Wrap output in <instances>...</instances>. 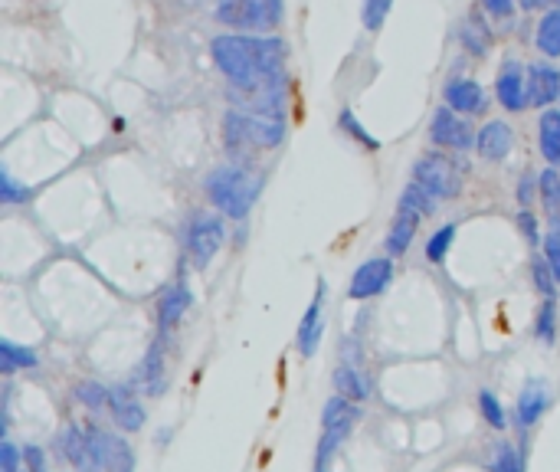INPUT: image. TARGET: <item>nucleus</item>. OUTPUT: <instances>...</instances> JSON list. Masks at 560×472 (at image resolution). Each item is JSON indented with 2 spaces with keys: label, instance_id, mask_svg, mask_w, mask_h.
I'll use <instances>...</instances> for the list:
<instances>
[{
  "label": "nucleus",
  "instance_id": "1",
  "mask_svg": "<svg viewBox=\"0 0 560 472\" xmlns=\"http://www.w3.org/2000/svg\"><path fill=\"white\" fill-rule=\"evenodd\" d=\"M213 63L220 73L233 82L236 89L256 92L266 82L282 76L285 63V43L279 37H240V33H226L210 43Z\"/></svg>",
  "mask_w": 560,
  "mask_h": 472
},
{
  "label": "nucleus",
  "instance_id": "2",
  "mask_svg": "<svg viewBox=\"0 0 560 472\" xmlns=\"http://www.w3.org/2000/svg\"><path fill=\"white\" fill-rule=\"evenodd\" d=\"M256 191H259V184L243 168H233V164L217 168L207 177V194L213 200V207L223 210V214L233 220L249 214V207H253V200H256Z\"/></svg>",
  "mask_w": 560,
  "mask_h": 472
},
{
  "label": "nucleus",
  "instance_id": "3",
  "mask_svg": "<svg viewBox=\"0 0 560 472\" xmlns=\"http://www.w3.org/2000/svg\"><path fill=\"white\" fill-rule=\"evenodd\" d=\"M433 207H436V197H430L420 184L410 181L407 191H403V197H400V207H397V217H393V227L387 233V250H390V256H403V253L410 250L413 236H416V230H420V220L426 214H433Z\"/></svg>",
  "mask_w": 560,
  "mask_h": 472
},
{
  "label": "nucleus",
  "instance_id": "4",
  "mask_svg": "<svg viewBox=\"0 0 560 472\" xmlns=\"http://www.w3.org/2000/svg\"><path fill=\"white\" fill-rule=\"evenodd\" d=\"M217 20L223 27L266 33L282 23V0H220Z\"/></svg>",
  "mask_w": 560,
  "mask_h": 472
},
{
  "label": "nucleus",
  "instance_id": "5",
  "mask_svg": "<svg viewBox=\"0 0 560 472\" xmlns=\"http://www.w3.org/2000/svg\"><path fill=\"white\" fill-rule=\"evenodd\" d=\"M413 181L436 200H452L462 191V168L439 151H430L413 164Z\"/></svg>",
  "mask_w": 560,
  "mask_h": 472
},
{
  "label": "nucleus",
  "instance_id": "6",
  "mask_svg": "<svg viewBox=\"0 0 560 472\" xmlns=\"http://www.w3.org/2000/svg\"><path fill=\"white\" fill-rule=\"evenodd\" d=\"M361 420V410H357L354 400L348 397H331L321 413V446H318V472H325L331 450L354 430V423Z\"/></svg>",
  "mask_w": 560,
  "mask_h": 472
},
{
  "label": "nucleus",
  "instance_id": "7",
  "mask_svg": "<svg viewBox=\"0 0 560 472\" xmlns=\"http://www.w3.org/2000/svg\"><path fill=\"white\" fill-rule=\"evenodd\" d=\"M89 446H92V459L95 466L105 469V472H135V453H131V446L122 440V436H115L102 427H89Z\"/></svg>",
  "mask_w": 560,
  "mask_h": 472
},
{
  "label": "nucleus",
  "instance_id": "8",
  "mask_svg": "<svg viewBox=\"0 0 560 472\" xmlns=\"http://www.w3.org/2000/svg\"><path fill=\"white\" fill-rule=\"evenodd\" d=\"M223 220L217 214H197L187 227V253L197 266H207L223 246Z\"/></svg>",
  "mask_w": 560,
  "mask_h": 472
},
{
  "label": "nucleus",
  "instance_id": "9",
  "mask_svg": "<svg viewBox=\"0 0 560 472\" xmlns=\"http://www.w3.org/2000/svg\"><path fill=\"white\" fill-rule=\"evenodd\" d=\"M430 135H433V141L439 148H449V151H469L475 141H479L472 122H466L459 112H452L449 105H443V109L433 115Z\"/></svg>",
  "mask_w": 560,
  "mask_h": 472
},
{
  "label": "nucleus",
  "instance_id": "10",
  "mask_svg": "<svg viewBox=\"0 0 560 472\" xmlns=\"http://www.w3.org/2000/svg\"><path fill=\"white\" fill-rule=\"evenodd\" d=\"M393 279V263L390 259H367V263L357 266V273L351 276V289L348 295L351 299H374V295H380Z\"/></svg>",
  "mask_w": 560,
  "mask_h": 472
},
{
  "label": "nucleus",
  "instance_id": "11",
  "mask_svg": "<svg viewBox=\"0 0 560 472\" xmlns=\"http://www.w3.org/2000/svg\"><path fill=\"white\" fill-rule=\"evenodd\" d=\"M495 92H498V102H502L508 112H521L524 105H528V79H524L521 63L508 59L502 66V73H498Z\"/></svg>",
  "mask_w": 560,
  "mask_h": 472
},
{
  "label": "nucleus",
  "instance_id": "12",
  "mask_svg": "<svg viewBox=\"0 0 560 472\" xmlns=\"http://www.w3.org/2000/svg\"><path fill=\"white\" fill-rule=\"evenodd\" d=\"M109 410L112 420L128 433H138L145 427V407H141V400L128 387H109Z\"/></svg>",
  "mask_w": 560,
  "mask_h": 472
},
{
  "label": "nucleus",
  "instance_id": "13",
  "mask_svg": "<svg viewBox=\"0 0 560 472\" xmlns=\"http://www.w3.org/2000/svg\"><path fill=\"white\" fill-rule=\"evenodd\" d=\"M560 99V73L551 63H534L528 66V102L531 105H554Z\"/></svg>",
  "mask_w": 560,
  "mask_h": 472
},
{
  "label": "nucleus",
  "instance_id": "14",
  "mask_svg": "<svg viewBox=\"0 0 560 472\" xmlns=\"http://www.w3.org/2000/svg\"><path fill=\"white\" fill-rule=\"evenodd\" d=\"M446 105L459 115H475L485 109V92L475 79L456 76L446 82Z\"/></svg>",
  "mask_w": 560,
  "mask_h": 472
},
{
  "label": "nucleus",
  "instance_id": "15",
  "mask_svg": "<svg viewBox=\"0 0 560 472\" xmlns=\"http://www.w3.org/2000/svg\"><path fill=\"white\" fill-rule=\"evenodd\" d=\"M321 309H325V282H318L315 299H312V305H308V312H305L302 325H299V354H302V358H312V354L318 351L321 325H325V315H321Z\"/></svg>",
  "mask_w": 560,
  "mask_h": 472
},
{
  "label": "nucleus",
  "instance_id": "16",
  "mask_svg": "<svg viewBox=\"0 0 560 472\" xmlns=\"http://www.w3.org/2000/svg\"><path fill=\"white\" fill-rule=\"evenodd\" d=\"M475 148H479V155L485 161H505L511 155V148H515V135H511V128L505 122H488L479 132Z\"/></svg>",
  "mask_w": 560,
  "mask_h": 472
},
{
  "label": "nucleus",
  "instance_id": "17",
  "mask_svg": "<svg viewBox=\"0 0 560 472\" xmlns=\"http://www.w3.org/2000/svg\"><path fill=\"white\" fill-rule=\"evenodd\" d=\"M187 309H190V289H187V282H177V286H171L168 292L161 295V305H158V328H161V335H168L171 328L184 318Z\"/></svg>",
  "mask_w": 560,
  "mask_h": 472
},
{
  "label": "nucleus",
  "instance_id": "18",
  "mask_svg": "<svg viewBox=\"0 0 560 472\" xmlns=\"http://www.w3.org/2000/svg\"><path fill=\"white\" fill-rule=\"evenodd\" d=\"M459 37H462V46H466L469 53L485 56L488 50H492L495 33H492V27H488V20L479 14V10H472V14L466 17V23H462Z\"/></svg>",
  "mask_w": 560,
  "mask_h": 472
},
{
  "label": "nucleus",
  "instance_id": "19",
  "mask_svg": "<svg viewBox=\"0 0 560 472\" xmlns=\"http://www.w3.org/2000/svg\"><path fill=\"white\" fill-rule=\"evenodd\" d=\"M551 404V394H547V387L541 381H531L528 387L521 391L518 397V420H521V430L524 427H534V423L541 420V413Z\"/></svg>",
  "mask_w": 560,
  "mask_h": 472
},
{
  "label": "nucleus",
  "instance_id": "20",
  "mask_svg": "<svg viewBox=\"0 0 560 472\" xmlns=\"http://www.w3.org/2000/svg\"><path fill=\"white\" fill-rule=\"evenodd\" d=\"M538 145H541V155L547 158V164H560V112L557 109H547L541 115V132H538Z\"/></svg>",
  "mask_w": 560,
  "mask_h": 472
},
{
  "label": "nucleus",
  "instance_id": "21",
  "mask_svg": "<svg viewBox=\"0 0 560 472\" xmlns=\"http://www.w3.org/2000/svg\"><path fill=\"white\" fill-rule=\"evenodd\" d=\"M223 138H226V151H230V155H243L246 145H253V138H249L246 115L240 109L226 112V118H223Z\"/></svg>",
  "mask_w": 560,
  "mask_h": 472
},
{
  "label": "nucleus",
  "instance_id": "22",
  "mask_svg": "<svg viewBox=\"0 0 560 472\" xmlns=\"http://www.w3.org/2000/svg\"><path fill=\"white\" fill-rule=\"evenodd\" d=\"M63 453L66 459L73 463L76 469H89L95 459H92V446H89V436L82 433L79 427H69L63 433Z\"/></svg>",
  "mask_w": 560,
  "mask_h": 472
},
{
  "label": "nucleus",
  "instance_id": "23",
  "mask_svg": "<svg viewBox=\"0 0 560 472\" xmlns=\"http://www.w3.org/2000/svg\"><path fill=\"white\" fill-rule=\"evenodd\" d=\"M20 368H37V351L17 345V341H0V371L14 374Z\"/></svg>",
  "mask_w": 560,
  "mask_h": 472
},
{
  "label": "nucleus",
  "instance_id": "24",
  "mask_svg": "<svg viewBox=\"0 0 560 472\" xmlns=\"http://www.w3.org/2000/svg\"><path fill=\"white\" fill-rule=\"evenodd\" d=\"M335 387L341 397L354 400V404H361V400L371 397V387H367V381L351 368V364H341V368L335 371Z\"/></svg>",
  "mask_w": 560,
  "mask_h": 472
},
{
  "label": "nucleus",
  "instance_id": "25",
  "mask_svg": "<svg viewBox=\"0 0 560 472\" xmlns=\"http://www.w3.org/2000/svg\"><path fill=\"white\" fill-rule=\"evenodd\" d=\"M538 50L544 56H560V10H547L538 23Z\"/></svg>",
  "mask_w": 560,
  "mask_h": 472
},
{
  "label": "nucleus",
  "instance_id": "26",
  "mask_svg": "<svg viewBox=\"0 0 560 472\" xmlns=\"http://www.w3.org/2000/svg\"><path fill=\"white\" fill-rule=\"evenodd\" d=\"M538 191H541L544 207L557 217V214H560V174H557V168L541 171V177H538Z\"/></svg>",
  "mask_w": 560,
  "mask_h": 472
},
{
  "label": "nucleus",
  "instance_id": "27",
  "mask_svg": "<svg viewBox=\"0 0 560 472\" xmlns=\"http://www.w3.org/2000/svg\"><path fill=\"white\" fill-rule=\"evenodd\" d=\"M531 279H534V286H538L541 295H547V299H554V292H557V276H554V269H551V263H547L544 256H534V259H531Z\"/></svg>",
  "mask_w": 560,
  "mask_h": 472
},
{
  "label": "nucleus",
  "instance_id": "28",
  "mask_svg": "<svg viewBox=\"0 0 560 472\" xmlns=\"http://www.w3.org/2000/svg\"><path fill=\"white\" fill-rule=\"evenodd\" d=\"M452 240H456V227H439L433 236H430V243H426V259H430V263H443L446 259V253L452 250Z\"/></svg>",
  "mask_w": 560,
  "mask_h": 472
},
{
  "label": "nucleus",
  "instance_id": "29",
  "mask_svg": "<svg viewBox=\"0 0 560 472\" xmlns=\"http://www.w3.org/2000/svg\"><path fill=\"white\" fill-rule=\"evenodd\" d=\"M534 332H538L544 345H554V335H557V302L554 299H544L538 322H534Z\"/></svg>",
  "mask_w": 560,
  "mask_h": 472
},
{
  "label": "nucleus",
  "instance_id": "30",
  "mask_svg": "<svg viewBox=\"0 0 560 472\" xmlns=\"http://www.w3.org/2000/svg\"><path fill=\"white\" fill-rule=\"evenodd\" d=\"M479 410H482V417H485V423L488 427H495V430H505V407L498 404V397L492 394V391H482L479 394Z\"/></svg>",
  "mask_w": 560,
  "mask_h": 472
},
{
  "label": "nucleus",
  "instance_id": "31",
  "mask_svg": "<svg viewBox=\"0 0 560 472\" xmlns=\"http://www.w3.org/2000/svg\"><path fill=\"white\" fill-rule=\"evenodd\" d=\"M338 125H341L344 132H348L351 138H357V141H361V145H367V148H371V151H377V148H380V141H377V138H374L371 132H367V128H364L361 122H357V115H354L351 109H344V112H341Z\"/></svg>",
  "mask_w": 560,
  "mask_h": 472
},
{
  "label": "nucleus",
  "instance_id": "32",
  "mask_svg": "<svg viewBox=\"0 0 560 472\" xmlns=\"http://www.w3.org/2000/svg\"><path fill=\"white\" fill-rule=\"evenodd\" d=\"M390 7H393V0H364V7H361L364 27H367V30H380V27H384Z\"/></svg>",
  "mask_w": 560,
  "mask_h": 472
},
{
  "label": "nucleus",
  "instance_id": "33",
  "mask_svg": "<svg viewBox=\"0 0 560 472\" xmlns=\"http://www.w3.org/2000/svg\"><path fill=\"white\" fill-rule=\"evenodd\" d=\"M76 397H79L89 410H102L105 404H109V391H105L102 384H95V381H82V384L76 387Z\"/></svg>",
  "mask_w": 560,
  "mask_h": 472
},
{
  "label": "nucleus",
  "instance_id": "34",
  "mask_svg": "<svg viewBox=\"0 0 560 472\" xmlns=\"http://www.w3.org/2000/svg\"><path fill=\"white\" fill-rule=\"evenodd\" d=\"M492 472H521V459L515 450H511V443H498Z\"/></svg>",
  "mask_w": 560,
  "mask_h": 472
},
{
  "label": "nucleus",
  "instance_id": "35",
  "mask_svg": "<svg viewBox=\"0 0 560 472\" xmlns=\"http://www.w3.org/2000/svg\"><path fill=\"white\" fill-rule=\"evenodd\" d=\"M27 197H30L27 187H20L7 171L0 174V200H4V204H17V200H27Z\"/></svg>",
  "mask_w": 560,
  "mask_h": 472
},
{
  "label": "nucleus",
  "instance_id": "36",
  "mask_svg": "<svg viewBox=\"0 0 560 472\" xmlns=\"http://www.w3.org/2000/svg\"><path fill=\"white\" fill-rule=\"evenodd\" d=\"M544 259L551 263L554 276H557V282H560V233H557V230L547 233V240H544Z\"/></svg>",
  "mask_w": 560,
  "mask_h": 472
},
{
  "label": "nucleus",
  "instance_id": "37",
  "mask_svg": "<svg viewBox=\"0 0 560 472\" xmlns=\"http://www.w3.org/2000/svg\"><path fill=\"white\" fill-rule=\"evenodd\" d=\"M20 459H23V453L14 443H0V472H17Z\"/></svg>",
  "mask_w": 560,
  "mask_h": 472
},
{
  "label": "nucleus",
  "instance_id": "38",
  "mask_svg": "<svg viewBox=\"0 0 560 472\" xmlns=\"http://www.w3.org/2000/svg\"><path fill=\"white\" fill-rule=\"evenodd\" d=\"M518 227H521L524 240H528L531 246L541 240V233H538V220H534L531 210H518Z\"/></svg>",
  "mask_w": 560,
  "mask_h": 472
},
{
  "label": "nucleus",
  "instance_id": "39",
  "mask_svg": "<svg viewBox=\"0 0 560 472\" xmlns=\"http://www.w3.org/2000/svg\"><path fill=\"white\" fill-rule=\"evenodd\" d=\"M534 187H538V181H534L531 174H524L518 181V204L521 210H531V200H534Z\"/></svg>",
  "mask_w": 560,
  "mask_h": 472
},
{
  "label": "nucleus",
  "instance_id": "40",
  "mask_svg": "<svg viewBox=\"0 0 560 472\" xmlns=\"http://www.w3.org/2000/svg\"><path fill=\"white\" fill-rule=\"evenodd\" d=\"M23 463H27L30 472H46V453L40 446H27V450H23Z\"/></svg>",
  "mask_w": 560,
  "mask_h": 472
},
{
  "label": "nucleus",
  "instance_id": "41",
  "mask_svg": "<svg viewBox=\"0 0 560 472\" xmlns=\"http://www.w3.org/2000/svg\"><path fill=\"white\" fill-rule=\"evenodd\" d=\"M485 10H488L492 17L502 20V17L511 14V10H515V0H485Z\"/></svg>",
  "mask_w": 560,
  "mask_h": 472
},
{
  "label": "nucleus",
  "instance_id": "42",
  "mask_svg": "<svg viewBox=\"0 0 560 472\" xmlns=\"http://www.w3.org/2000/svg\"><path fill=\"white\" fill-rule=\"evenodd\" d=\"M551 230H557V233H560V214H557V217L551 220Z\"/></svg>",
  "mask_w": 560,
  "mask_h": 472
}]
</instances>
